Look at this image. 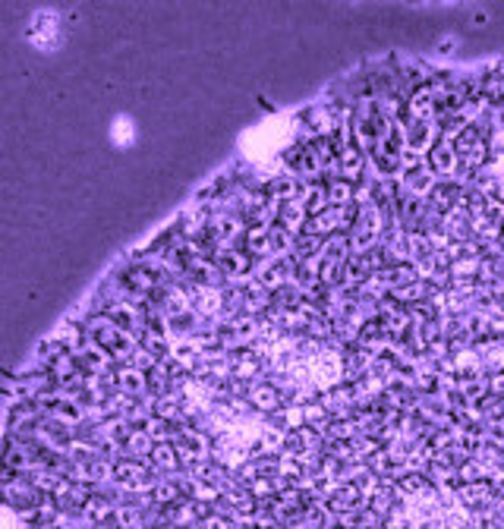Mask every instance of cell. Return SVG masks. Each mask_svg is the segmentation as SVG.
Returning a JSON list of instances; mask_svg holds the SVG:
<instances>
[{
	"label": "cell",
	"instance_id": "obj_1",
	"mask_svg": "<svg viewBox=\"0 0 504 529\" xmlns=\"http://www.w3.org/2000/svg\"><path fill=\"white\" fill-rule=\"evenodd\" d=\"M429 161H432V171L441 173V177H448V173L457 171L460 155H457V149H454V142L445 139V142H438L435 149L429 151Z\"/></svg>",
	"mask_w": 504,
	"mask_h": 529
},
{
	"label": "cell",
	"instance_id": "obj_2",
	"mask_svg": "<svg viewBox=\"0 0 504 529\" xmlns=\"http://www.w3.org/2000/svg\"><path fill=\"white\" fill-rule=\"evenodd\" d=\"M290 274V261L277 259V261H268V265H262L259 271H255V277H259V283H265V287H277V281H284V277Z\"/></svg>",
	"mask_w": 504,
	"mask_h": 529
},
{
	"label": "cell",
	"instance_id": "obj_3",
	"mask_svg": "<svg viewBox=\"0 0 504 529\" xmlns=\"http://www.w3.org/2000/svg\"><path fill=\"white\" fill-rule=\"evenodd\" d=\"M341 161H344V164H341L344 180H356V177H359V171H363V158L356 155V151L350 149V145L341 151Z\"/></svg>",
	"mask_w": 504,
	"mask_h": 529
},
{
	"label": "cell",
	"instance_id": "obj_4",
	"mask_svg": "<svg viewBox=\"0 0 504 529\" xmlns=\"http://www.w3.org/2000/svg\"><path fill=\"white\" fill-rule=\"evenodd\" d=\"M221 271H227V274H243L246 271V255H240V252H233V249H227V252H221Z\"/></svg>",
	"mask_w": 504,
	"mask_h": 529
},
{
	"label": "cell",
	"instance_id": "obj_5",
	"mask_svg": "<svg viewBox=\"0 0 504 529\" xmlns=\"http://www.w3.org/2000/svg\"><path fill=\"white\" fill-rule=\"evenodd\" d=\"M249 400L255 403V407H262V410H277V391L275 388H255L249 394Z\"/></svg>",
	"mask_w": 504,
	"mask_h": 529
},
{
	"label": "cell",
	"instance_id": "obj_6",
	"mask_svg": "<svg viewBox=\"0 0 504 529\" xmlns=\"http://www.w3.org/2000/svg\"><path fill=\"white\" fill-rule=\"evenodd\" d=\"M120 385L129 388V394L145 391V378H142V372H136V369H123V372H120Z\"/></svg>",
	"mask_w": 504,
	"mask_h": 529
},
{
	"label": "cell",
	"instance_id": "obj_7",
	"mask_svg": "<svg viewBox=\"0 0 504 529\" xmlns=\"http://www.w3.org/2000/svg\"><path fill=\"white\" fill-rule=\"evenodd\" d=\"M489 485H467V488H460V495L457 498L460 501H467V504H476V501H485L489 498Z\"/></svg>",
	"mask_w": 504,
	"mask_h": 529
},
{
	"label": "cell",
	"instance_id": "obj_8",
	"mask_svg": "<svg viewBox=\"0 0 504 529\" xmlns=\"http://www.w3.org/2000/svg\"><path fill=\"white\" fill-rule=\"evenodd\" d=\"M129 451H133V454H145V451H149V454H151V441H149V435H142V432L129 435Z\"/></svg>",
	"mask_w": 504,
	"mask_h": 529
}]
</instances>
